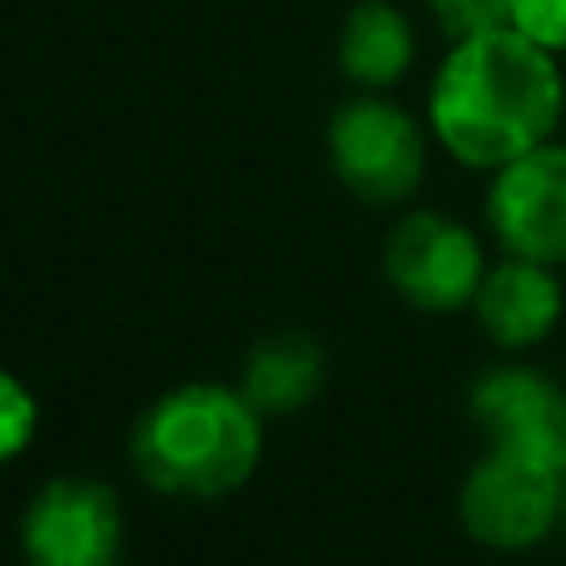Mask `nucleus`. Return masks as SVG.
Instances as JSON below:
<instances>
[{
    "mask_svg": "<svg viewBox=\"0 0 566 566\" xmlns=\"http://www.w3.org/2000/svg\"><path fill=\"white\" fill-rule=\"evenodd\" d=\"M264 412L229 382H179L129 428V462L159 497L214 502L264 462Z\"/></svg>",
    "mask_w": 566,
    "mask_h": 566,
    "instance_id": "nucleus-2",
    "label": "nucleus"
},
{
    "mask_svg": "<svg viewBox=\"0 0 566 566\" xmlns=\"http://www.w3.org/2000/svg\"><path fill=\"white\" fill-rule=\"evenodd\" d=\"M482 214L502 254L566 269V145L547 139L492 169Z\"/></svg>",
    "mask_w": 566,
    "mask_h": 566,
    "instance_id": "nucleus-7",
    "label": "nucleus"
},
{
    "mask_svg": "<svg viewBox=\"0 0 566 566\" xmlns=\"http://www.w3.org/2000/svg\"><path fill=\"white\" fill-rule=\"evenodd\" d=\"M562 532H566V517H562Z\"/></svg>",
    "mask_w": 566,
    "mask_h": 566,
    "instance_id": "nucleus-15",
    "label": "nucleus"
},
{
    "mask_svg": "<svg viewBox=\"0 0 566 566\" xmlns=\"http://www.w3.org/2000/svg\"><path fill=\"white\" fill-rule=\"evenodd\" d=\"M512 25L547 50H566V0H512Z\"/></svg>",
    "mask_w": 566,
    "mask_h": 566,
    "instance_id": "nucleus-14",
    "label": "nucleus"
},
{
    "mask_svg": "<svg viewBox=\"0 0 566 566\" xmlns=\"http://www.w3.org/2000/svg\"><path fill=\"white\" fill-rule=\"evenodd\" d=\"M418 60L412 20L392 0H358L338 30V70L358 90H392Z\"/></svg>",
    "mask_w": 566,
    "mask_h": 566,
    "instance_id": "nucleus-11",
    "label": "nucleus"
},
{
    "mask_svg": "<svg viewBox=\"0 0 566 566\" xmlns=\"http://www.w3.org/2000/svg\"><path fill=\"white\" fill-rule=\"evenodd\" d=\"M432 20L448 40H468L482 30L512 25V0H428Z\"/></svg>",
    "mask_w": 566,
    "mask_h": 566,
    "instance_id": "nucleus-13",
    "label": "nucleus"
},
{
    "mask_svg": "<svg viewBox=\"0 0 566 566\" xmlns=\"http://www.w3.org/2000/svg\"><path fill=\"white\" fill-rule=\"evenodd\" d=\"M333 179L363 205H402L428 175V135L382 90H358L328 115Z\"/></svg>",
    "mask_w": 566,
    "mask_h": 566,
    "instance_id": "nucleus-3",
    "label": "nucleus"
},
{
    "mask_svg": "<svg viewBox=\"0 0 566 566\" xmlns=\"http://www.w3.org/2000/svg\"><path fill=\"white\" fill-rule=\"evenodd\" d=\"M566 115V75L557 50L527 40L517 25L452 40L428 90V129L458 165L492 169L557 139Z\"/></svg>",
    "mask_w": 566,
    "mask_h": 566,
    "instance_id": "nucleus-1",
    "label": "nucleus"
},
{
    "mask_svg": "<svg viewBox=\"0 0 566 566\" xmlns=\"http://www.w3.org/2000/svg\"><path fill=\"white\" fill-rule=\"evenodd\" d=\"M35 428H40L35 392H30L10 368H0V468L15 462L20 452L35 442Z\"/></svg>",
    "mask_w": 566,
    "mask_h": 566,
    "instance_id": "nucleus-12",
    "label": "nucleus"
},
{
    "mask_svg": "<svg viewBox=\"0 0 566 566\" xmlns=\"http://www.w3.org/2000/svg\"><path fill=\"white\" fill-rule=\"evenodd\" d=\"M468 412L488 448L566 472V388L527 363L488 368L468 392Z\"/></svg>",
    "mask_w": 566,
    "mask_h": 566,
    "instance_id": "nucleus-8",
    "label": "nucleus"
},
{
    "mask_svg": "<svg viewBox=\"0 0 566 566\" xmlns=\"http://www.w3.org/2000/svg\"><path fill=\"white\" fill-rule=\"evenodd\" d=\"M328 382V353L313 333L303 328H279L249 348L244 373H239V392L254 402L264 418H293L308 408Z\"/></svg>",
    "mask_w": 566,
    "mask_h": 566,
    "instance_id": "nucleus-10",
    "label": "nucleus"
},
{
    "mask_svg": "<svg viewBox=\"0 0 566 566\" xmlns=\"http://www.w3.org/2000/svg\"><path fill=\"white\" fill-rule=\"evenodd\" d=\"M25 566H125V507L99 478L60 472L20 512Z\"/></svg>",
    "mask_w": 566,
    "mask_h": 566,
    "instance_id": "nucleus-6",
    "label": "nucleus"
},
{
    "mask_svg": "<svg viewBox=\"0 0 566 566\" xmlns=\"http://www.w3.org/2000/svg\"><path fill=\"white\" fill-rule=\"evenodd\" d=\"M488 274L482 239L442 209H412L382 239V279L418 313H462Z\"/></svg>",
    "mask_w": 566,
    "mask_h": 566,
    "instance_id": "nucleus-5",
    "label": "nucleus"
},
{
    "mask_svg": "<svg viewBox=\"0 0 566 566\" xmlns=\"http://www.w3.org/2000/svg\"><path fill=\"white\" fill-rule=\"evenodd\" d=\"M566 517V472L488 448L458 488V522L478 547L517 557L537 552Z\"/></svg>",
    "mask_w": 566,
    "mask_h": 566,
    "instance_id": "nucleus-4",
    "label": "nucleus"
},
{
    "mask_svg": "<svg viewBox=\"0 0 566 566\" xmlns=\"http://www.w3.org/2000/svg\"><path fill=\"white\" fill-rule=\"evenodd\" d=\"M562 313H566V289L557 269L517 254H502L497 264H488V274L478 283V298H472V318L502 353H527L537 343H547L557 333Z\"/></svg>",
    "mask_w": 566,
    "mask_h": 566,
    "instance_id": "nucleus-9",
    "label": "nucleus"
}]
</instances>
